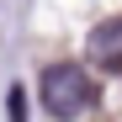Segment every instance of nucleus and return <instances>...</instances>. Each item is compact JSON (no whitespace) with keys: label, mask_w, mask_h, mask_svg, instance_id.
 I'll list each match as a JSON object with an SVG mask.
<instances>
[{"label":"nucleus","mask_w":122,"mask_h":122,"mask_svg":"<svg viewBox=\"0 0 122 122\" xmlns=\"http://www.w3.org/2000/svg\"><path fill=\"white\" fill-rule=\"evenodd\" d=\"M37 101H43L48 117L74 122V117H85L96 106V85H90V74L80 64H43V74H37Z\"/></svg>","instance_id":"1"},{"label":"nucleus","mask_w":122,"mask_h":122,"mask_svg":"<svg viewBox=\"0 0 122 122\" xmlns=\"http://www.w3.org/2000/svg\"><path fill=\"white\" fill-rule=\"evenodd\" d=\"M85 48H90V64H101V69H122V16L96 21Z\"/></svg>","instance_id":"2"},{"label":"nucleus","mask_w":122,"mask_h":122,"mask_svg":"<svg viewBox=\"0 0 122 122\" xmlns=\"http://www.w3.org/2000/svg\"><path fill=\"white\" fill-rule=\"evenodd\" d=\"M11 122H27V101H21V90H11Z\"/></svg>","instance_id":"3"}]
</instances>
